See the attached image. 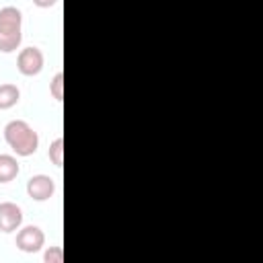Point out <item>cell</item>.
<instances>
[{"label": "cell", "mask_w": 263, "mask_h": 263, "mask_svg": "<svg viewBox=\"0 0 263 263\" xmlns=\"http://www.w3.org/2000/svg\"><path fill=\"white\" fill-rule=\"evenodd\" d=\"M4 140L16 156H31L39 148L37 132L23 119H12L4 125Z\"/></svg>", "instance_id": "1"}, {"label": "cell", "mask_w": 263, "mask_h": 263, "mask_svg": "<svg viewBox=\"0 0 263 263\" xmlns=\"http://www.w3.org/2000/svg\"><path fill=\"white\" fill-rule=\"evenodd\" d=\"M23 41V14L16 6L0 8V51L12 53Z\"/></svg>", "instance_id": "2"}, {"label": "cell", "mask_w": 263, "mask_h": 263, "mask_svg": "<svg viewBox=\"0 0 263 263\" xmlns=\"http://www.w3.org/2000/svg\"><path fill=\"white\" fill-rule=\"evenodd\" d=\"M43 51L39 47H25L18 51L16 55V68L23 76H37L41 70H43Z\"/></svg>", "instance_id": "3"}, {"label": "cell", "mask_w": 263, "mask_h": 263, "mask_svg": "<svg viewBox=\"0 0 263 263\" xmlns=\"http://www.w3.org/2000/svg\"><path fill=\"white\" fill-rule=\"evenodd\" d=\"M43 245H45V234H43V230L39 226L29 224V226L18 228V232H16V249L18 251L37 253V251L43 249Z\"/></svg>", "instance_id": "4"}, {"label": "cell", "mask_w": 263, "mask_h": 263, "mask_svg": "<svg viewBox=\"0 0 263 263\" xmlns=\"http://www.w3.org/2000/svg\"><path fill=\"white\" fill-rule=\"evenodd\" d=\"M55 193V183L47 175H33L27 181V195L35 201H47Z\"/></svg>", "instance_id": "5"}, {"label": "cell", "mask_w": 263, "mask_h": 263, "mask_svg": "<svg viewBox=\"0 0 263 263\" xmlns=\"http://www.w3.org/2000/svg\"><path fill=\"white\" fill-rule=\"evenodd\" d=\"M23 224V210L12 201L0 203V232H14Z\"/></svg>", "instance_id": "6"}, {"label": "cell", "mask_w": 263, "mask_h": 263, "mask_svg": "<svg viewBox=\"0 0 263 263\" xmlns=\"http://www.w3.org/2000/svg\"><path fill=\"white\" fill-rule=\"evenodd\" d=\"M21 166L12 154H0V183H10L18 177Z\"/></svg>", "instance_id": "7"}, {"label": "cell", "mask_w": 263, "mask_h": 263, "mask_svg": "<svg viewBox=\"0 0 263 263\" xmlns=\"http://www.w3.org/2000/svg\"><path fill=\"white\" fill-rule=\"evenodd\" d=\"M18 99H21V90L16 84H12V82L0 84V111L14 107L18 103Z\"/></svg>", "instance_id": "8"}, {"label": "cell", "mask_w": 263, "mask_h": 263, "mask_svg": "<svg viewBox=\"0 0 263 263\" xmlns=\"http://www.w3.org/2000/svg\"><path fill=\"white\" fill-rule=\"evenodd\" d=\"M47 156H49V160H51L53 166H62V162H64V140L62 138H55L49 144Z\"/></svg>", "instance_id": "9"}, {"label": "cell", "mask_w": 263, "mask_h": 263, "mask_svg": "<svg viewBox=\"0 0 263 263\" xmlns=\"http://www.w3.org/2000/svg\"><path fill=\"white\" fill-rule=\"evenodd\" d=\"M49 92H51V97L55 101H62L64 99V74L62 72H58L53 76V80L49 82Z\"/></svg>", "instance_id": "10"}, {"label": "cell", "mask_w": 263, "mask_h": 263, "mask_svg": "<svg viewBox=\"0 0 263 263\" xmlns=\"http://www.w3.org/2000/svg\"><path fill=\"white\" fill-rule=\"evenodd\" d=\"M62 259H64V251L60 247H49L43 253V261L45 263H62Z\"/></svg>", "instance_id": "11"}, {"label": "cell", "mask_w": 263, "mask_h": 263, "mask_svg": "<svg viewBox=\"0 0 263 263\" xmlns=\"http://www.w3.org/2000/svg\"><path fill=\"white\" fill-rule=\"evenodd\" d=\"M58 0H33V4L35 6H39V8H49V6H53Z\"/></svg>", "instance_id": "12"}]
</instances>
